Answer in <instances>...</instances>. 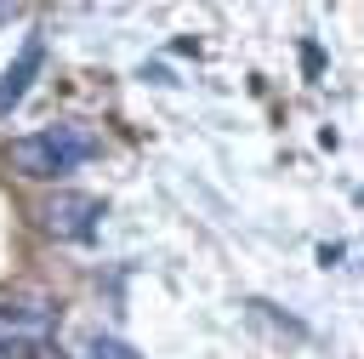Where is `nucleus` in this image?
<instances>
[{"instance_id":"1","label":"nucleus","mask_w":364,"mask_h":359,"mask_svg":"<svg viewBox=\"0 0 364 359\" xmlns=\"http://www.w3.org/2000/svg\"><path fill=\"white\" fill-rule=\"evenodd\" d=\"M91 154H97V137H91V131H80V125H46V131L17 137V142L6 148L11 171H17V177H34V182L68 177V171H74V165H85Z\"/></svg>"},{"instance_id":"2","label":"nucleus","mask_w":364,"mask_h":359,"mask_svg":"<svg viewBox=\"0 0 364 359\" xmlns=\"http://www.w3.org/2000/svg\"><path fill=\"white\" fill-rule=\"evenodd\" d=\"M57 319L63 308L57 302H0V353H28L34 342H51L57 336Z\"/></svg>"},{"instance_id":"7","label":"nucleus","mask_w":364,"mask_h":359,"mask_svg":"<svg viewBox=\"0 0 364 359\" xmlns=\"http://www.w3.org/2000/svg\"><path fill=\"white\" fill-rule=\"evenodd\" d=\"M301 63H307V74H318V68H324V57H318V46H301Z\"/></svg>"},{"instance_id":"9","label":"nucleus","mask_w":364,"mask_h":359,"mask_svg":"<svg viewBox=\"0 0 364 359\" xmlns=\"http://www.w3.org/2000/svg\"><path fill=\"white\" fill-rule=\"evenodd\" d=\"M0 359H6V353H0Z\"/></svg>"},{"instance_id":"6","label":"nucleus","mask_w":364,"mask_h":359,"mask_svg":"<svg viewBox=\"0 0 364 359\" xmlns=\"http://www.w3.org/2000/svg\"><path fill=\"white\" fill-rule=\"evenodd\" d=\"M28 359H68V353H63V348H57V336H51V342H34V348H28Z\"/></svg>"},{"instance_id":"5","label":"nucleus","mask_w":364,"mask_h":359,"mask_svg":"<svg viewBox=\"0 0 364 359\" xmlns=\"http://www.w3.org/2000/svg\"><path fill=\"white\" fill-rule=\"evenodd\" d=\"M85 359H136L125 342H114V336H91L85 342Z\"/></svg>"},{"instance_id":"3","label":"nucleus","mask_w":364,"mask_h":359,"mask_svg":"<svg viewBox=\"0 0 364 359\" xmlns=\"http://www.w3.org/2000/svg\"><path fill=\"white\" fill-rule=\"evenodd\" d=\"M40 217H46V228L57 239H91L97 222H102V199L97 194H80V188H57Z\"/></svg>"},{"instance_id":"4","label":"nucleus","mask_w":364,"mask_h":359,"mask_svg":"<svg viewBox=\"0 0 364 359\" xmlns=\"http://www.w3.org/2000/svg\"><path fill=\"white\" fill-rule=\"evenodd\" d=\"M40 63H46V40H40V34H28V40H23V51H17V63L0 74V120L28 97V80L40 74Z\"/></svg>"},{"instance_id":"8","label":"nucleus","mask_w":364,"mask_h":359,"mask_svg":"<svg viewBox=\"0 0 364 359\" xmlns=\"http://www.w3.org/2000/svg\"><path fill=\"white\" fill-rule=\"evenodd\" d=\"M0 23H6V11H0Z\"/></svg>"}]
</instances>
